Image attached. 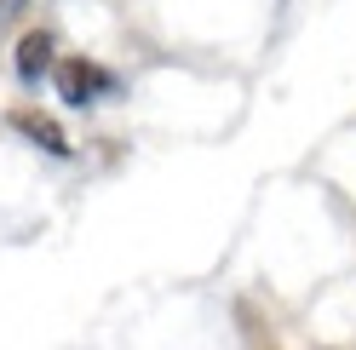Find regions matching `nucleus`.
<instances>
[{"label":"nucleus","mask_w":356,"mask_h":350,"mask_svg":"<svg viewBox=\"0 0 356 350\" xmlns=\"http://www.w3.org/2000/svg\"><path fill=\"white\" fill-rule=\"evenodd\" d=\"M12 126L24 138H35L40 149H47V156H70V138H63V126L52 121V115H35V109H17L12 115Z\"/></svg>","instance_id":"obj_2"},{"label":"nucleus","mask_w":356,"mask_h":350,"mask_svg":"<svg viewBox=\"0 0 356 350\" xmlns=\"http://www.w3.org/2000/svg\"><path fill=\"white\" fill-rule=\"evenodd\" d=\"M109 69H98V63H86V58H70V63H58V92L70 98V103H92L98 92H109Z\"/></svg>","instance_id":"obj_1"},{"label":"nucleus","mask_w":356,"mask_h":350,"mask_svg":"<svg viewBox=\"0 0 356 350\" xmlns=\"http://www.w3.org/2000/svg\"><path fill=\"white\" fill-rule=\"evenodd\" d=\"M52 63V35L47 29H35V35H24V47H17V75L24 81H35L40 69Z\"/></svg>","instance_id":"obj_3"},{"label":"nucleus","mask_w":356,"mask_h":350,"mask_svg":"<svg viewBox=\"0 0 356 350\" xmlns=\"http://www.w3.org/2000/svg\"><path fill=\"white\" fill-rule=\"evenodd\" d=\"M17 12H24V0H0V24H12Z\"/></svg>","instance_id":"obj_4"}]
</instances>
